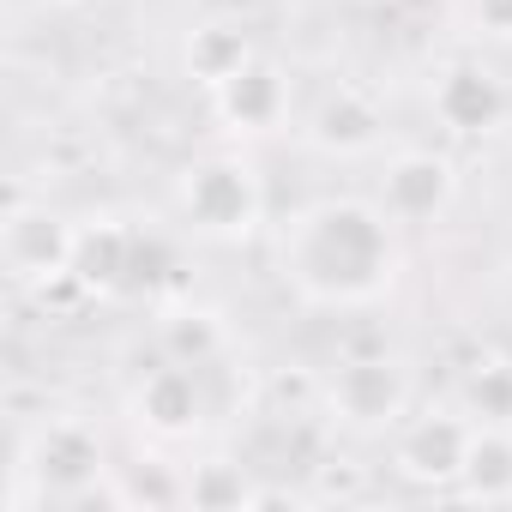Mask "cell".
Returning <instances> with one entry per match:
<instances>
[{
	"label": "cell",
	"mask_w": 512,
	"mask_h": 512,
	"mask_svg": "<svg viewBox=\"0 0 512 512\" xmlns=\"http://www.w3.org/2000/svg\"><path fill=\"white\" fill-rule=\"evenodd\" d=\"M284 284L308 308H368L398 284V217L374 199H314L278 229Z\"/></svg>",
	"instance_id": "cell-1"
},
{
	"label": "cell",
	"mask_w": 512,
	"mask_h": 512,
	"mask_svg": "<svg viewBox=\"0 0 512 512\" xmlns=\"http://www.w3.org/2000/svg\"><path fill=\"white\" fill-rule=\"evenodd\" d=\"M175 205H181V223L205 241H247L266 223L260 169L241 151H211V157L187 163L175 181Z\"/></svg>",
	"instance_id": "cell-2"
},
{
	"label": "cell",
	"mask_w": 512,
	"mask_h": 512,
	"mask_svg": "<svg viewBox=\"0 0 512 512\" xmlns=\"http://www.w3.org/2000/svg\"><path fill=\"white\" fill-rule=\"evenodd\" d=\"M410 398H416V386H410V368L398 356H350L326 380L320 410L350 434H380V428H398L410 416Z\"/></svg>",
	"instance_id": "cell-3"
},
{
	"label": "cell",
	"mask_w": 512,
	"mask_h": 512,
	"mask_svg": "<svg viewBox=\"0 0 512 512\" xmlns=\"http://www.w3.org/2000/svg\"><path fill=\"white\" fill-rule=\"evenodd\" d=\"M73 247H79V223H67L61 211H49L37 199H13L7 223H0V253H7V272L19 284L73 278Z\"/></svg>",
	"instance_id": "cell-4"
},
{
	"label": "cell",
	"mask_w": 512,
	"mask_h": 512,
	"mask_svg": "<svg viewBox=\"0 0 512 512\" xmlns=\"http://www.w3.org/2000/svg\"><path fill=\"white\" fill-rule=\"evenodd\" d=\"M470 434H476V422H470L464 410H422V416H404V422H398L392 464H398V476L416 482V488H458Z\"/></svg>",
	"instance_id": "cell-5"
},
{
	"label": "cell",
	"mask_w": 512,
	"mask_h": 512,
	"mask_svg": "<svg viewBox=\"0 0 512 512\" xmlns=\"http://www.w3.org/2000/svg\"><path fill=\"white\" fill-rule=\"evenodd\" d=\"M151 235L121 223V217H97V223H79V247H73V284L91 290V296H115V290H133L145 284L151 272Z\"/></svg>",
	"instance_id": "cell-6"
},
{
	"label": "cell",
	"mask_w": 512,
	"mask_h": 512,
	"mask_svg": "<svg viewBox=\"0 0 512 512\" xmlns=\"http://www.w3.org/2000/svg\"><path fill=\"white\" fill-rule=\"evenodd\" d=\"M97 470H103V440L85 422H49L31 446H19V482L37 476L43 494L67 500V506L91 488Z\"/></svg>",
	"instance_id": "cell-7"
},
{
	"label": "cell",
	"mask_w": 512,
	"mask_h": 512,
	"mask_svg": "<svg viewBox=\"0 0 512 512\" xmlns=\"http://www.w3.org/2000/svg\"><path fill=\"white\" fill-rule=\"evenodd\" d=\"M458 199V163L440 151H398L380 175V205L404 223H434Z\"/></svg>",
	"instance_id": "cell-8"
},
{
	"label": "cell",
	"mask_w": 512,
	"mask_h": 512,
	"mask_svg": "<svg viewBox=\"0 0 512 512\" xmlns=\"http://www.w3.org/2000/svg\"><path fill=\"white\" fill-rule=\"evenodd\" d=\"M211 109L229 133L241 139H260V133H278L290 121V79L284 67H272L266 55H253L241 73H229L217 91H211Z\"/></svg>",
	"instance_id": "cell-9"
},
{
	"label": "cell",
	"mask_w": 512,
	"mask_h": 512,
	"mask_svg": "<svg viewBox=\"0 0 512 512\" xmlns=\"http://www.w3.org/2000/svg\"><path fill=\"white\" fill-rule=\"evenodd\" d=\"M428 103H434V121H440L446 133L482 139V133H494L500 115H506V85H500L488 67H476V61H452V67L434 79Z\"/></svg>",
	"instance_id": "cell-10"
},
{
	"label": "cell",
	"mask_w": 512,
	"mask_h": 512,
	"mask_svg": "<svg viewBox=\"0 0 512 512\" xmlns=\"http://www.w3.org/2000/svg\"><path fill=\"white\" fill-rule=\"evenodd\" d=\"M386 139V115L368 91L356 85H338L320 97V109L308 115V145L326 151V157H368L374 145Z\"/></svg>",
	"instance_id": "cell-11"
},
{
	"label": "cell",
	"mask_w": 512,
	"mask_h": 512,
	"mask_svg": "<svg viewBox=\"0 0 512 512\" xmlns=\"http://www.w3.org/2000/svg\"><path fill=\"white\" fill-rule=\"evenodd\" d=\"M199 410H205V398H199V368L193 362H163V368H151L133 386V416L157 440L193 434L199 428Z\"/></svg>",
	"instance_id": "cell-12"
},
{
	"label": "cell",
	"mask_w": 512,
	"mask_h": 512,
	"mask_svg": "<svg viewBox=\"0 0 512 512\" xmlns=\"http://www.w3.org/2000/svg\"><path fill=\"white\" fill-rule=\"evenodd\" d=\"M253 55V37L241 31V25H229V19H205V25H193L187 31V49H181V61H187V79H199L205 91H217L229 73H241Z\"/></svg>",
	"instance_id": "cell-13"
},
{
	"label": "cell",
	"mask_w": 512,
	"mask_h": 512,
	"mask_svg": "<svg viewBox=\"0 0 512 512\" xmlns=\"http://www.w3.org/2000/svg\"><path fill=\"white\" fill-rule=\"evenodd\" d=\"M458 494L464 500H482V506H506L512 500V428H482L476 422L470 452H464Z\"/></svg>",
	"instance_id": "cell-14"
},
{
	"label": "cell",
	"mask_w": 512,
	"mask_h": 512,
	"mask_svg": "<svg viewBox=\"0 0 512 512\" xmlns=\"http://www.w3.org/2000/svg\"><path fill=\"white\" fill-rule=\"evenodd\" d=\"M458 404L482 428H512V356H476L464 368Z\"/></svg>",
	"instance_id": "cell-15"
},
{
	"label": "cell",
	"mask_w": 512,
	"mask_h": 512,
	"mask_svg": "<svg viewBox=\"0 0 512 512\" xmlns=\"http://www.w3.org/2000/svg\"><path fill=\"white\" fill-rule=\"evenodd\" d=\"M187 500H193V506H211V512H229V506H260V488L247 482L241 464L211 458V464H199V470L187 476Z\"/></svg>",
	"instance_id": "cell-16"
},
{
	"label": "cell",
	"mask_w": 512,
	"mask_h": 512,
	"mask_svg": "<svg viewBox=\"0 0 512 512\" xmlns=\"http://www.w3.org/2000/svg\"><path fill=\"white\" fill-rule=\"evenodd\" d=\"M163 356L205 368V362L223 356V326H217L211 314H169V320H163Z\"/></svg>",
	"instance_id": "cell-17"
},
{
	"label": "cell",
	"mask_w": 512,
	"mask_h": 512,
	"mask_svg": "<svg viewBox=\"0 0 512 512\" xmlns=\"http://www.w3.org/2000/svg\"><path fill=\"white\" fill-rule=\"evenodd\" d=\"M470 19H476L482 37L512 43V0H470Z\"/></svg>",
	"instance_id": "cell-18"
},
{
	"label": "cell",
	"mask_w": 512,
	"mask_h": 512,
	"mask_svg": "<svg viewBox=\"0 0 512 512\" xmlns=\"http://www.w3.org/2000/svg\"><path fill=\"white\" fill-rule=\"evenodd\" d=\"M43 7H55V13H85V7H97V0H43Z\"/></svg>",
	"instance_id": "cell-19"
}]
</instances>
